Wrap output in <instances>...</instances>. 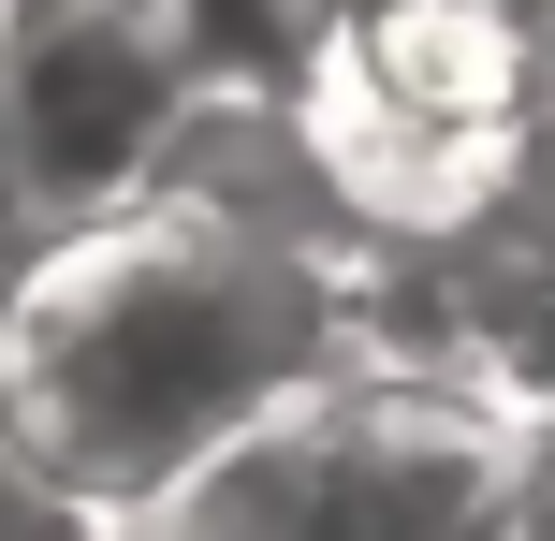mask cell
<instances>
[{
    "mask_svg": "<svg viewBox=\"0 0 555 541\" xmlns=\"http://www.w3.org/2000/svg\"><path fill=\"white\" fill-rule=\"evenodd\" d=\"M191 132V59L162 0H0V162L29 220H88Z\"/></svg>",
    "mask_w": 555,
    "mask_h": 541,
    "instance_id": "7a4b0ae2",
    "label": "cell"
},
{
    "mask_svg": "<svg viewBox=\"0 0 555 541\" xmlns=\"http://www.w3.org/2000/svg\"><path fill=\"white\" fill-rule=\"evenodd\" d=\"M322 366V293L249 205H88L0 293V468L59 513L176 498L249 410Z\"/></svg>",
    "mask_w": 555,
    "mask_h": 541,
    "instance_id": "6da1fadb",
    "label": "cell"
},
{
    "mask_svg": "<svg viewBox=\"0 0 555 541\" xmlns=\"http://www.w3.org/2000/svg\"><path fill=\"white\" fill-rule=\"evenodd\" d=\"M15 234H29V205H15V162H0V249H15Z\"/></svg>",
    "mask_w": 555,
    "mask_h": 541,
    "instance_id": "3957f363",
    "label": "cell"
}]
</instances>
